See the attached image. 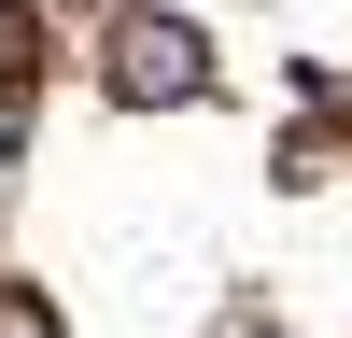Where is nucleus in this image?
Listing matches in <instances>:
<instances>
[{
    "mask_svg": "<svg viewBox=\"0 0 352 338\" xmlns=\"http://www.w3.org/2000/svg\"><path fill=\"white\" fill-rule=\"evenodd\" d=\"M113 84H127V99H155V84H197V43H184V28H155V14H141L127 43H113Z\"/></svg>",
    "mask_w": 352,
    "mask_h": 338,
    "instance_id": "nucleus-1",
    "label": "nucleus"
},
{
    "mask_svg": "<svg viewBox=\"0 0 352 338\" xmlns=\"http://www.w3.org/2000/svg\"><path fill=\"white\" fill-rule=\"evenodd\" d=\"M14 71H28V14L0 0V84H14Z\"/></svg>",
    "mask_w": 352,
    "mask_h": 338,
    "instance_id": "nucleus-2",
    "label": "nucleus"
},
{
    "mask_svg": "<svg viewBox=\"0 0 352 338\" xmlns=\"http://www.w3.org/2000/svg\"><path fill=\"white\" fill-rule=\"evenodd\" d=\"M0 338H56V324H43V310H28V296H14V310H0Z\"/></svg>",
    "mask_w": 352,
    "mask_h": 338,
    "instance_id": "nucleus-3",
    "label": "nucleus"
}]
</instances>
